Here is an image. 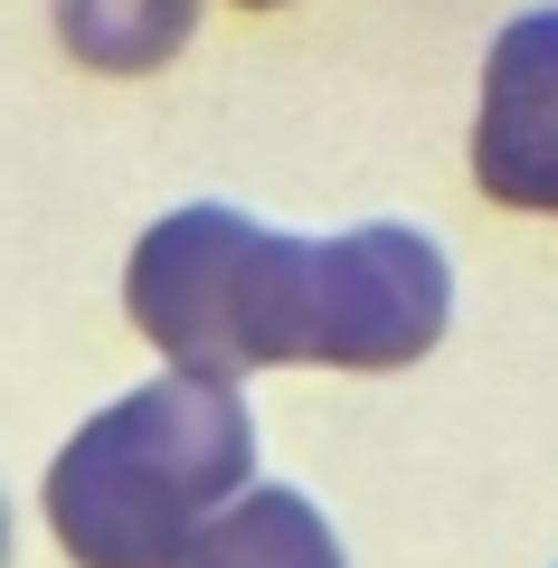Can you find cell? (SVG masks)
Instances as JSON below:
<instances>
[{
    "label": "cell",
    "mask_w": 558,
    "mask_h": 568,
    "mask_svg": "<svg viewBox=\"0 0 558 568\" xmlns=\"http://www.w3.org/2000/svg\"><path fill=\"white\" fill-rule=\"evenodd\" d=\"M256 417L227 379L161 369L67 436L48 465V530L77 568H180L200 530L246 493Z\"/></svg>",
    "instance_id": "obj_1"
},
{
    "label": "cell",
    "mask_w": 558,
    "mask_h": 568,
    "mask_svg": "<svg viewBox=\"0 0 558 568\" xmlns=\"http://www.w3.org/2000/svg\"><path fill=\"white\" fill-rule=\"evenodd\" d=\"M303 284L313 237H275L246 209H171L123 265V313L190 379L303 361Z\"/></svg>",
    "instance_id": "obj_2"
},
{
    "label": "cell",
    "mask_w": 558,
    "mask_h": 568,
    "mask_svg": "<svg viewBox=\"0 0 558 568\" xmlns=\"http://www.w3.org/2000/svg\"><path fill=\"white\" fill-rule=\"evenodd\" d=\"M455 275L417 227H351L313 237L303 284V361L322 369H407L445 342Z\"/></svg>",
    "instance_id": "obj_3"
},
{
    "label": "cell",
    "mask_w": 558,
    "mask_h": 568,
    "mask_svg": "<svg viewBox=\"0 0 558 568\" xmlns=\"http://www.w3.org/2000/svg\"><path fill=\"white\" fill-rule=\"evenodd\" d=\"M474 181L483 200L558 219V10H530L483 58L474 114Z\"/></svg>",
    "instance_id": "obj_4"
},
{
    "label": "cell",
    "mask_w": 558,
    "mask_h": 568,
    "mask_svg": "<svg viewBox=\"0 0 558 568\" xmlns=\"http://www.w3.org/2000/svg\"><path fill=\"white\" fill-rule=\"evenodd\" d=\"M180 568H341V540L303 493L265 484V493H237Z\"/></svg>",
    "instance_id": "obj_5"
},
{
    "label": "cell",
    "mask_w": 558,
    "mask_h": 568,
    "mask_svg": "<svg viewBox=\"0 0 558 568\" xmlns=\"http://www.w3.org/2000/svg\"><path fill=\"white\" fill-rule=\"evenodd\" d=\"M200 0H58V39L95 77H152L180 58Z\"/></svg>",
    "instance_id": "obj_6"
},
{
    "label": "cell",
    "mask_w": 558,
    "mask_h": 568,
    "mask_svg": "<svg viewBox=\"0 0 558 568\" xmlns=\"http://www.w3.org/2000/svg\"><path fill=\"white\" fill-rule=\"evenodd\" d=\"M0 568H10V511H0Z\"/></svg>",
    "instance_id": "obj_7"
},
{
    "label": "cell",
    "mask_w": 558,
    "mask_h": 568,
    "mask_svg": "<svg viewBox=\"0 0 558 568\" xmlns=\"http://www.w3.org/2000/svg\"><path fill=\"white\" fill-rule=\"evenodd\" d=\"M246 10H275V0H246Z\"/></svg>",
    "instance_id": "obj_8"
}]
</instances>
